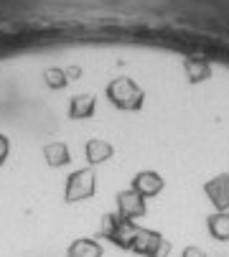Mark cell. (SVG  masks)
Wrapping results in <instances>:
<instances>
[{"instance_id": "obj_1", "label": "cell", "mask_w": 229, "mask_h": 257, "mask_svg": "<svg viewBox=\"0 0 229 257\" xmlns=\"http://www.w3.org/2000/svg\"><path fill=\"white\" fill-rule=\"evenodd\" d=\"M138 234V227L133 219H125L120 216L118 211L114 214H104L102 216V224H99V237H104L107 242H112L114 247L120 249H130L133 247V239Z\"/></svg>"}, {"instance_id": "obj_2", "label": "cell", "mask_w": 229, "mask_h": 257, "mask_svg": "<svg viewBox=\"0 0 229 257\" xmlns=\"http://www.w3.org/2000/svg\"><path fill=\"white\" fill-rule=\"evenodd\" d=\"M107 99L118 107V109H125V112H135V109L143 107V99H145V92L128 77H118L107 84Z\"/></svg>"}, {"instance_id": "obj_3", "label": "cell", "mask_w": 229, "mask_h": 257, "mask_svg": "<svg viewBox=\"0 0 229 257\" xmlns=\"http://www.w3.org/2000/svg\"><path fill=\"white\" fill-rule=\"evenodd\" d=\"M94 191H97V176H94V171L92 168H79V171H74L66 178L64 201L66 204H79V201L92 199Z\"/></svg>"}, {"instance_id": "obj_4", "label": "cell", "mask_w": 229, "mask_h": 257, "mask_svg": "<svg viewBox=\"0 0 229 257\" xmlns=\"http://www.w3.org/2000/svg\"><path fill=\"white\" fill-rule=\"evenodd\" d=\"M130 252H135L140 257H168L171 254V242L163 234H158V232L138 227V234L133 239Z\"/></svg>"}, {"instance_id": "obj_5", "label": "cell", "mask_w": 229, "mask_h": 257, "mask_svg": "<svg viewBox=\"0 0 229 257\" xmlns=\"http://www.w3.org/2000/svg\"><path fill=\"white\" fill-rule=\"evenodd\" d=\"M204 194L216 211H229V173H219L204 183Z\"/></svg>"}, {"instance_id": "obj_6", "label": "cell", "mask_w": 229, "mask_h": 257, "mask_svg": "<svg viewBox=\"0 0 229 257\" xmlns=\"http://www.w3.org/2000/svg\"><path fill=\"white\" fill-rule=\"evenodd\" d=\"M118 214L125 216V219H140V216L148 214V204L138 191L128 189V191L118 194Z\"/></svg>"}, {"instance_id": "obj_7", "label": "cell", "mask_w": 229, "mask_h": 257, "mask_svg": "<svg viewBox=\"0 0 229 257\" xmlns=\"http://www.w3.org/2000/svg\"><path fill=\"white\" fill-rule=\"evenodd\" d=\"M163 186H166V181H163V176L156 173V171H140V173H135V178H133V191H138L143 199L158 196V194L163 191Z\"/></svg>"}, {"instance_id": "obj_8", "label": "cell", "mask_w": 229, "mask_h": 257, "mask_svg": "<svg viewBox=\"0 0 229 257\" xmlns=\"http://www.w3.org/2000/svg\"><path fill=\"white\" fill-rule=\"evenodd\" d=\"M94 107H97L94 94H76L69 102V117L71 120H89L94 115Z\"/></svg>"}, {"instance_id": "obj_9", "label": "cell", "mask_w": 229, "mask_h": 257, "mask_svg": "<svg viewBox=\"0 0 229 257\" xmlns=\"http://www.w3.org/2000/svg\"><path fill=\"white\" fill-rule=\"evenodd\" d=\"M104 249L97 239L92 237H79V239H74L66 249V257H102Z\"/></svg>"}, {"instance_id": "obj_10", "label": "cell", "mask_w": 229, "mask_h": 257, "mask_svg": "<svg viewBox=\"0 0 229 257\" xmlns=\"http://www.w3.org/2000/svg\"><path fill=\"white\" fill-rule=\"evenodd\" d=\"M84 153H87V161H89V166H102V163H107V161L112 158L114 148H112V145H109L107 140L92 138V140L87 143Z\"/></svg>"}, {"instance_id": "obj_11", "label": "cell", "mask_w": 229, "mask_h": 257, "mask_svg": "<svg viewBox=\"0 0 229 257\" xmlns=\"http://www.w3.org/2000/svg\"><path fill=\"white\" fill-rule=\"evenodd\" d=\"M206 229L216 242H229V211H214L206 219Z\"/></svg>"}, {"instance_id": "obj_12", "label": "cell", "mask_w": 229, "mask_h": 257, "mask_svg": "<svg viewBox=\"0 0 229 257\" xmlns=\"http://www.w3.org/2000/svg\"><path fill=\"white\" fill-rule=\"evenodd\" d=\"M44 158H46V163H49L51 168H61V166H66V163L71 161L66 143H61V140L46 145V148H44Z\"/></svg>"}, {"instance_id": "obj_13", "label": "cell", "mask_w": 229, "mask_h": 257, "mask_svg": "<svg viewBox=\"0 0 229 257\" xmlns=\"http://www.w3.org/2000/svg\"><path fill=\"white\" fill-rule=\"evenodd\" d=\"M183 69H186L188 82H194V84L206 82V79L211 77V66H209L204 59H186V61H183Z\"/></svg>"}, {"instance_id": "obj_14", "label": "cell", "mask_w": 229, "mask_h": 257, "mask_svg": "<svg viewBox=\"0 0 229 257\" xmlns=\"http://www.w3.org/2000/svg\"><path fill=\"white\" fill-rule=\"evenodd\" d=\"M44 79H46V84H49L51 89H64L66 82H69L61 69H46V71H44Z\"/></svg>"}, {"instance_id": "obj_15", "label": "cell", "mask_w": 229, "mask_h": 257, "mask_svg": "<svg viewBox=\"0 0 229 257\" xmlns=\"http://www.w3.org/2000/svg\"><path fill=\"white\" fill-rule=\"evenodd\" d=\"M8 151H11V143H8V138L0 133V166L6 163V158H8Z\"/></svg>"}, {"instance_id": "obj_16", "label": "cell", "mask_w": 229, "mask_h": 257, "mask_svg": "<svg viewBox=\"0 0 229 257\" xmlns=\"http://www.w3.org/2000/svg\"><path fill=\"white\" fill-rule=\"evenodd\" d=\"M181 257H206V252H204L201 247H196V244H188V247L181 252Z\"/></svg>"}]
</instances>
